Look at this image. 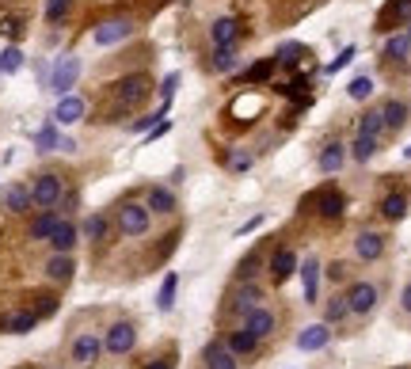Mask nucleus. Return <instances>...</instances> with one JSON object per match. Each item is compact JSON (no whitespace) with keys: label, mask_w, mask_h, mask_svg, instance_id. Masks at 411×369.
I'll list each match as a JSON object with an SVG mask.
<instances>
[{"label":"nucleus","mask_w":411,"mask_h":369,"mask_svg":"<svg viewBox=\"0 0 411 369\" xmlns=\"http://www.w3.org/2000/svg\"><path fill=\"white\" fill-rule=\"evenodd\" d=\"M130 35H133L130 19H107V24L95 27V46H115V42L130 38Z\"/></svg>","instance_id":"nucleus-10"},{"label":"nucleus","mask_w":411,"mask_h":369,"mask_svg":"<svg viewBox=\"0 0 411 369\" xmlns=\"http://www.w3.org/2000/svg\"><path fill=\"white\" fill-rule=\"evenodd\" d=\"M350 149H354V160H358V164H365V160H370V156L377 152V137H365V133H358Z\"/></svg>","instance_id":"nucleus-36"},{"label":"nucleus","mask_w":411,"mask_h":369,"mask_svg":"<svg viewBox=\"0 0 411 369\" xmlns=\"http://www.w3.org/2000/svg\"><path fill=\"white\" fill-rule=\"evenodd\" d=\"M354 251H358V259H365V263H377L385 255V237H377V232H362V237L354 240Z\"/></svg>","instance_id":"nucleus-16"},{"label":"nucleus","mask_w":411,"mask_h":369,"mask_svg":"<svg viewBox=\"0 0 411 369\" xmlns=\"http://www.w3.org/2000/svg\"><path fill=\"white\" fill-rule=\"evenodd\" d=\"M347 305L354 316H365V312H373L377 308V286L373 282H354L347 289Z\"/></svg>","instance_id":"nucleus-8"},{"label":"nucleus","mask_w":411,"mask_h":369,"mask_svg":"<svg viewBox=\"0 0 411 369\" xmlns=\"http://www.w3.org/2000/svg\"><path fill=\"white\" fill-rule=\"evenodd\" d=\"M73 271H76V266H73V259H69V255H53V259L46 263V274L53 278V282H69V278H73Z\"/></svg>","instance_id":"nucleus-29"},{"label":"nucleus","mask_w":411,"mask_h":369,"mask_svg":"<svg viewBox=\"0 0 411 369\" xmlns=\"http://www.w3.org/2000/svg\"><path fill=\"white\" fill-rule=\"evenodd\" d=\"M118 229L122 237H145L149 232V206H137V202H126L118 209Z\"/></svg>","instance_id":"nucleus-4"},{"label":"nucleus","mask_w":411,"mask_h":369,"mask_svg":"<svg viewBox=\"0 0 411 369\" xmlns=\"http://www.w3.org/2000/svg\"><path fill=\"white\" fill-rule=\"evenodd\" d=\"M343 209H347V202H343L339 191H324V194H320V214H324V217H343Z\"/></svg>","instance_id":"nucleus-31"},{"label":"nucleus","mask_w":411,"mask_h":369,"mask_svg":"<svg viewBox=\"0 0 411 369\" xmlns=\"http://www.w3.org/2000/svg\"><path fill=\"white\" fill-rule=\"evenodd\" d=\"M61 194H65V187H61V175H38L35 179V187H31V206H38V209H53L61 202Z\"/></svg>","instance_id":"nucleus-2"},{"label":"nucleus","mask_w":411,"mask_h":369,"mask_svg":"<svg viewBox=\"0 0 411 369\" xmlns=\"http://www.w3.org/2000/svg\"><path fill=\"white\" fill-rule=\"evenodd\" d=\"M358 133H365V137H381V133H385V118H381V110H365L362 122H358Z\"/></svg>","instance_id":"nucleus-33"},{"label":"nucleus","mask_w":411,"mask_h":369,"mask_svg":"<svg viewBox=\"0 0 411 369\" xmlns=\"http://www.w3.org/2000/svg\"><path fill=\"white\" fill-rule=\"evenodd\" d=\"M248 164H251L248 152H232V156H229V167H232V172H248Z\"/></svg>","instance_id":"nucleus-45"},{"label":"nucleus","mask_w":411,"mask_h":369,"mask_svg":"<svg viewBox=\"0 0 411 369\" xmlns=\"http://www.w3.org/2000/svg\"><path fill=\"white\" fill-rule=\"evenodd\" d=\"M73 0H46V24H61L65 16H69Z\"/></svg>","instance_id":"nucleus-40"},{"label":"nucleus","mask_w":411,"mask_h":369,"mask_svg":"<svg viewBox=\"0 0 411 369\" xmlns=\"http://www.w3.org/2000/svg\"><path fill=\"white\" fill-rule=\"evenodd\" d=\"M407 53H411V38L407 35H396V38L385 42V58L388 61H407Z\"/></svg>","instance_id":"nucleus-32"},{"label":"nucleus","mask_w":411,"mask_h":369,"mask_svg":"<svg viewBox=\"0 0 411 369\" xmlns=\"http://www.w3.org/2000/svg\"><path fill=\"white\" fill-rule=\"evenodd\" d=\"M214 69H217V73L236 69V53H232V46H217V53H214Z\"/></svg>","instance_id":"nucleus-41"},{"label":"nucleus","mask_w":411,"mask_h":369,"mask_svg":"<svg viewBox=\"0 0 411 369\" xmlns=\"http://www.w3.org/2000/svg\"><path fill=\"white\" fill-rule=\"evenodd\" d=\"M293 271H297V255L290 248H279V251H274V259H271V278H274V282H286Z\"/></svg>","instance_id":"nucleus-18"},{"label":"nucleus","mask_w":411,"mask_h":369,"mask_svg":"<svg viewBox=\"0 0 411 369\" xmlns=\"http://www.w3.org/2000/svg\"><path fill=\"white\" fill-rule=\"evenodd\" d=\"M225 346H229V350H232V354H251V350H255V346H259V339H255V335H251L248 328H244V331H232Z\"/></svg>","instance_id":"nucleus-30"},{"label":"nucleus","mask_w":411,"mask_h":369,"mask_svg":"<svg viewBox=\"0 0 411 369\" xmlns=\"http://www.w3.org/2000/svg\"><path fill=\"white\" fill-rule=\"evenodd\" d=\"M84 99L80 95H61V103L58 110H53V122H61V126H73V122H80L84 118Z\"/></svg>","instance_id":"nucleus-15"},{"label":"nucleus","mask_w":411,"mask_h":369,"mask_svg":"<svg viewBox=\"0 0 411 369\" xmlns=\"http://www.w3.org/2000/svg\"><path fill=\"white\" fill-rule=\"evenodd\" d=\"M377 24H381V31H396L400 24H411V0H388Z\"/></svg>","instance_id":"nucleus-11"},{"label":"nucleus","mask_w":411,"mask_h":369,"mask_svg":"<svg viewBox=\"0 0 411 369\" xmlns=\"http://www.w3.org/2000/svg\"><path fill=\"white\" fill-rule=\"evenodd\" d=\"M381 214L388 221H400L407 214V194L404 191H392V194H385V202H381Z\"/></svg>","instance_id":"nucleus-27"},{"label":"nucleus","mask_w":411,"mask_h":369,"mask_svg":"<svg viewBox=\"0 0 411 369\" xmlns=\"http://www.w3.org/2000/svg\"><path fill=\"white\" fill-rule=\"evenodd\" d=\"M381 118H385V130H404L407 103H404V99H388V103L381 107Z\"/></svg>","instance_id":"nucleus-19"},{"label":"nucleus","mask_w":411,"mask_h":369,"mask_svg":"<svg viewBox=\"0 0 411 369\" xmlns=\"http://www.w3.org/2000/svg\"><path fill=\"white\" fill-rule=\"evenodd\" d=\"M202 362H206V369H236V354L229 350L225 343H206L202 346Z\"/></svg>","instance_id":"nucleus-13"},{"label":"nucleus","mask_w":411,"mask_h":369,"mask_svg":"<svg viewBox=\"0 0 411 369\" xmlns=\"http://www.w3.org/2000/svg\"><path fill=\"white\" fill-rule=\"evenodd\" d=\"M99 354H103V339L92 335V331H80L73 339V346H69V358H73L76 365H95Z\"/></svg>","instance_id":"nucleus-6"},{"label":"nucleus","mask_w":411,"mask_h":369,"mask_svg":"<svg viewBox=\"0 0 411 369\" xmlns=\"http://www.w3.org/2000/svg\"><path fill=\"white\" fill-rule=\"evenodd\" d=\"M35 308H24V312H12V316L4 320V331H12V335H27V331H35Z\"/></svg>","instance_id":"nucleus-22"},{"label":"nucleus","mask_w":411,"mask_h":369,"mask_svg":"<svg viewBox=\"0 0 411 369\" xmlns=\"http://www.w3.org/2000/svg\"><path fill=\"white\" fill-rule=\"evenodd\" d=\"M263 301H266L263 286H259V282H251V278L232 289V312H240V316H244V312H251L255 305H263Z\"/></svg>","instance_id":"nucleus-9"},{"label":"nucleus","mask_w":411,"mask_h":369,"mask_svg":"<svg viewBox=\"0 0 411 369\" xmlns=\"http://www.w3.org/2000/svg\"><path fill=\"white\" fill-rule=\"evenodd\" d=\"M35 301H38V305H35V316H38V320L58 312V297H53V293H42V297H35Z\"/></svg>","instance_id":"nucleus-43"},{"label":"nucleus","mask_w":411,"mask_h":369,"mask_svg":"<svg viewBox=\"0 0 411 369\" xmlns=\"http://www.w3.org/2000/svg\"><path fill=\"white\" fill-rule=\"evenodd\" d=\"M145 206H149V214H172V209H175V194L164 191V187H152Z\"/></svg>","instance_id":"nucleus-26"},{"label":"nucleus","mask_w":411,"mask_h":369,"mask_svg":"<svg viewBox=\"0 0 411 369\" xmlns=\"http://www.w3.org/2000/svg\"><path fill=\"white\" fill-rule=\"evenodd\" d=\"M0 35L19 38V35H24V19H16V16H0Z\"/></svg>","instance_id":"nucleus-42"},{"label":"nucleus","mask_w":411,"mask_h":369,"mask_svg":"<svg viewBox=\"0 0 411 369\" xmlns=\"http://www.w3.org/2000/svg\"><path fill=\"white\" fill-rule=\"evenodd\" d=\"M354 58H358V50H354V46H347V50H343V53H339V58H335V61H331V65H328V73H339V69H343V65H350Z\"/></svg>","instance_id":"nucleus-44"},{"label":"nucleus","mask_w":411,"mask_h":369,"mask_svg":"<svg viewBox=\"0 0 411 369\" xmlns=\"http://www.w3.org/2000/svg\"><path fill=\"white\" fill-rule=\"evenodd\" d=\"M76 240H80V232H76L73 221H58V229L50 232V248L61 251V255H69L76 248Z\"/></svg>","instance_id":"nucleus-14"},{"label":"nucleus","mask_w":411,"mask_h":369,"mask_svg":"<svg viewBox=\"0 0 411 369\" xmlns=\"http://www.w3.org/2000/svg\"><path fill=\"white\" fill-rule=\"evenodd\" d=\"M149 95V76L145 73H130L122 80L110 84V107L103 110V122H118V115H126Z\"/></svg>","instance_id":"nucleus-1"},{"label":"nucleus","mask_w":411,"mask_h":369,"mask_svg":"<svg viewBox=\"0 0 411 369\" xmlns=\"http://www.w3.org/2000/svg\"><path fill=\"white\" fill-rule=\"evenodd\" d=\"M4 209L8 214H27L31 209V187H8V194H4Z\"/></svg>","instance_id":"nucleus-21"},{"label":"nucleus","mask_w":411,"mask_h":369,"mask_svg":"<svg viewBox=\"0 0 411 369\" xmlns=\"http://www.w3.org/2000/svg\"><path fill=\"white\" fill-rule=\"evenodd\" d=\"M236 35H240V27H236V19H217L214 27H209V38H214V46H232L236 42Z\"/></svg>","instance_id":"nucleus-20"},{"label":"nucleus","mask_w":411,"mask_h":369,"mask_svg":"<svg viewBox=\"0 0 411 369\" xmlns=\"http://www.w3.org/2000/svg\"><path fill=\"white\" fill-rule=\"evenodd\" d=\"M145 369H172V358H152Z\"/></svg>","instance_id":"nucleus-48"},{"label":"nucleus","mask_w":411,"mask_h":369,"mask_svg":"<svg viewBox=\"0 0 411 369\" xmlns=\"http://www.w3.org/2000/svg\"><path fill=\"white\" fill-rule=\"evenodd\" d=\"M133 343H137V328H133L130 320L110 323V331L103 335V350H107V354H130Z\"/></svg>","instance_id":"nucleus-5"},{"label":"nucleus","mask_w":411,"mask_h":369,"mask_svg":"<svg viewBox=\"0 0 411 369\" xmlns=\"http://www.w3.org/2000/svg\"><path fill=\"white\" fill-rule=\"evenodd\" d=\"M301 286H305V301H308V305H316V297H320V263L316 259L301 263Z\"/></svg>","instance_id":"nucleus-17"},{"label":"nucleus","mask_w":411,"mask_h":369,"mask_svg":"<svg viewBox=\"0 0 411 369\" xmlns=\"http://www.w3.org/2000/svg\"><path fill=\"white\" fill-rule=\"evenodd\" d=\"M328 343H331V323H324V320L297 335V350H324Z\"/></svg>","instance_id":"nucleus-12"},{"label":"nucleus","mask_w":411,"mask_h":369,"mask_svg":"<svg viewBox=\"0 0 411 369\" xmlns=\"http://www.w3.org/2000/svg\"><path fill=\"white\" fill-rule=\"evenodd\" d=\"M80 237H84V240H95V244H99V240L107 237V217L92 214V217H88L84 225H80Z\"/></svg>","instance_id":"nucleus-34"},{"label":"nucleus","mask_w":411,"mask_h":369,"mask_svg":"<svg viewBox=\"0 0 411 369\" xmlns=\"http://www.w3.org/2000/svg\"><path fill=\"white\" fill-rule=\"evenodd\" d=\"M244 328H248L255 339H271L274 328H279V316H274L266 305H255L251 312H244Z\"/></svg>","instance_id":"nucleus-7"},{"label":"nucleus","mask_w":411,"mask_h":369,"mask_svg":"<svg viewBox=\"0 0 411 369\" xmlns=\"http://www.w3.org/2000/svg\"><path fill=\"white\" fill-rule=\"evenodd\" d=\"M175 289H180V274H175V271H168V274H164L160 293H157V308H160V312H168V308L175 305Z\"/></svg>","instance_id":"nucleus-28"},{"label":"nucleus","mask_w":411,"mask_h":369,"mask_svg":"<svg viewBox=\"0 0 411 369\" xmlns=\"http://www.w3.org/2000/svg\"><path fill=\"white\" fill-rule=\"evenodd\" d=\"M328 278H331V282H343V278H347V263H331L328 266Z\"/></svg>","instance_id":"nucleus-47"},{"label":"nucleus","mask_w":411,"mask_h":369,"mask_svg":"<svg viewBox=\"0 0 411 369\" xmlns=\"http://www.w3.org/2000/svg\"><path fill=\"white\" fill-rule=\"evenodd\" d=\"M274 65H279V58H263V61H255L251 69H248V80H251V84H259V80H271Z\"/></svg>","instance_id":"nucleus-38"},{"label":"nucleus","mask_w":411,"mask_h":369,"mask_svg":"<svg viewBox=\"0 0 411 369\" xmlns=\"http://www.w3.org/2000/svg\"><path fill=\"white\" fill-rule=\"evenodd\" d=\"M350 316V305H347V293H335L324 301V323H339Z\"/></svg>","instance_id":"nucleus-24"},{"label":"nucleus","mask_w":411,"mask_h":369,"mask_svg":"<svg viewBox=\"0 0 411 369\" xmlns=\"http://www.w3.org/2000/svg\"><path fill=\"white\" fill-rule=\"evenodd\" d=\"M343 160H347V145H339V141H331L324 152H320V167L331 175V172H339L343 167Z\"/></svg>","instance_id":"nucleus-23"},{"label":"nucleus","mask_w":411,"mask_h":369,"mask_svg":"<svg viewBox=\"0 0 411 369\" xmlns=\"http://www.w3.org/2000/svg\"><path fill=\"white\" fill-rule=\"evenodd\" d=\"M347 92H350V99H358V103H362V99L373 95V80H370V76H354V80L347 84Z\"/></svg>","instance_id":"nucleus-39"},{"label":"nucleus","mask_w":411,"mask_h":369,"mask_svg":"<svg viewBox=\"0 0 411 369\" xmlns=\"http://www.w3.org/2000/svg\"><path fill=\"white\" fill-rule=\"evenodd\" d=\"M19 69H24V50H19V46H8L4 53H0V73L12 76V73H19Z\"/></svg>","instance_id":"nucleus-35"},{"label":"nucleus","mask_w":411,"mask_h":369,"mask_svg":"<svg viewBox=\"0 0 411 369\" xmlns=\"http://www.w3.org/2000/svg\"><path fill=\"white\" fill-rule=\"evenodd\" d=\"M400 369H411V365H400Z\"/></svg>","instance_id":"nucleus-51"},{"label":"nucleus","mask_w":411,"mask_h":369,"mask_svg":"<svg viewBox=\"0 0 411 369\" xmlns=\"http://www.w3.org/2000/svg\"><path fill=\"white\" fill-rule=\"evenodd\" d=\"M58 214H53V209H42V214L35 217V225H31V240H50V232L58 229Z\"/></svg>","instance_id":"nucleus-25"},{"label":"nucleus","mask_w":411,"mask_h":369,"mask_svg":"<svg viewBox=\"0 0 411 369\" xmlns=\"http://www.w3.org/2000/svg\"><path fill=\"white\" fill-rule=\"evenodd\" d=\"M407 27H411V24H407ZM407 38H411V31H407Z\"/></svg>","instance_id":"nucleus-50"},{"label":"nucleus","mask_w":411,"mask_h":369,"mask_svg":"<svg viewBox=\"0 0 411 369\" xmlns=\"http://www.w3.org/2000/svg\"><path fill=\"white\" fill-rule=\"evenodd\" d=\"M400 305H404V312H411V286H404V297H400Z\"/></svg>","instance_id":"nucleus-49"},{"label":"nucleus","mask_w":411,"mask_h":369,"mask_svg":"<svg viewBox=\"0 0 411 369\" xmlns=\"http://www.w3.org/2000/svg\"><path fill=\"white\" fill-rule=\"evenodd\" d=\"M175 84H180V76H175V73H172V76H168V80H164V84H160V95H164V103H168V99L175 95Z\"/></svg>","instance_id":"nucleus-46"},{"label":"nucleus","mask_w":411,"mask_h":369,"mask_svg":"<svg viewBox=\"0 0 411 369\" xmlns=\"http://www.w3.org/2000/svg\"><path fill=\"white\" fill-rule=\"evenodd\" d=\"M58 145H61L58 130H53L50 122H46V126L38 130V137H35V149H38V152H53V149H58Z\"/></svg>","instance_id":"nucleus-37"},{"label":"nucleus","mask_w":411,"mask_h":369,"mask_svg":"<svg viewBox=\"0 0 411 369\" xmlns=\"http://www.w3.org/2000/svg\"><path fill=\"white\" fill-rule=\"evenodd\" d=\"M76 76H80V58H76V53H65V58H58V65H53V73H50V92L69 95Z\"/></svg>","instance_id":"nucleus-3"}]
</instances>
